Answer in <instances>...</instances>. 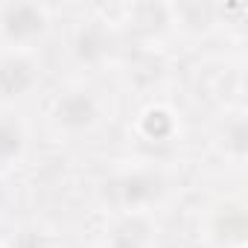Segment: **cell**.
Returning a JSON list of instances; mask_svg holds the SVG:
<instances>
[{
    "label": "cell",
    "instance_id": "6da1fadb",
    "mask_svg": "<svg viewBox=\"0 0 248 248\" xmlns=\"http://www.w3.org/2000/svg\"><path fill=\"white\" fill-rule=\"evenodd\" d=\"M47 9L38 3H6L0 9V30L15 44L35 41L47 32Z\"/></svg>",
    "mask_w": 248,
    "mask_h": 248
},
{
    "label": "cell",
    "instance_id": "7a4b0ae2",
    "mask_svg": "<svg viewBox=\"0 0 248 248\" xmlns=\"http://www.w3.org/2000/svg\"><path fill=\"white\" fill-rule=\"evenodd\" d=\"M111 193L123 207H132V210L146 207V204H152L155 199L164 196V178L158 172L138 170V172H129V175H120L111 184Z\"/></svg>",
    "mask_w": 248,
    "mask_h": 248
},
{
    "label": "cell",
    "instance_id": "3957f363",
    "mask_svg": "<svg viewBox=\"0 0 248 248\" xmlns=\"http://www.w3.org/2000/svg\"><path fill=\"white\" fill-rule=\"evenodd\" d=\"M53 117L62 129L67 132H82V129H91L96 117H99V105L96 99L88 93V91H70L64 96L56 99V108H53Z\"/></svg>",
    "mask_w": 248,
    "mask_h": 248
},
{
    "label": "cell",
    "instance_id": "277c9868",
    "mask_svg": "<svg viewBox=\"0 0 248 248\" xmlns=\"http://www.w3.org/2000/svg\"><path fill=\"white\" fill-rule=\"evenodd\" d=\"M35 85H38V64L30 56L0 59V96L3 99L27 96Z\"/></svg>",
    "mask_w": 248,
    "mask_h": 248
},
{
    "label": "cell",
    "instance_id": "5b68a950",
    "mask_svg": "<svg viewBox=\"0 0 248 248\" xmlns=\"http://www.w3.org/2000/svg\"><path fill=\"white\" fill-rule=\"evenodd\" d=\"M152 225L143 216H126L111 233V248H146L149 245Z\"/></svg>",
    "mask_w": 248,
    "mask_h": 248
},
{
    "label": "cell",
    "instance_id": "8992f818",
    "mask_svg": "<svg viewBox=\"0 0 248 248\" xmlns=\"http://www.w3.org/2000/svg\"><path fill=\"white\" fill-rule=\"evenodd\" d=\"M108 53V35L99 24H88L73 38V56L79 62H99Z\"/></svg>",
    "mask_w": 248,
    "mask_h": 248
},
{
    "label": "cell",
    "instance_id": "52a82bcc",
    "mask_svg": "<svg viewBox=\"0 0 248 248\" xmlns=\"http://www.w3.org/2000/svg\"><path fill=\"white\" fill-rule=\"evenodd\" d=\"M24 146H27L24 126L15 117H0V164L18 161L24 155Z\"/></svg>",
    "mask_w": 248,
    "mask_h": 248
},
{
    "label": "cell",
    "instance_id": "ba28073f",
    "mask_svg": "<svg viewBox=\"0 0 248 248\" xmlns=\"http://www.w3.org/2000/svg\"><path fill=\"white\" fill-rule=\"evenodd\" d=\"M143 135L152 138V140H167L172 135V117L167 111H161V108L149 111L143 117Z\"/></svg>",
    "mask_w": 248,
    "mask_h": 248
},
{
    "label": "cell",
    "instance_id": "9c48e42d",
    "mask_svg": "<svg viewBox=\"0 0 248 248\" xmlns=\"http://www.w3.org/2000/svg\"><path fill=\"white\" fill-rule=\"evenodd\" d=\"M228 149H231L233 155H239V158L248 152V126H245L242 117L233 120L231 126H228Z\"/></svg>",
    "mask_w": 248,
    "mask_h": 248
},
{
    "label": "cell",
    "instance_id": "30bf717a",
    "mask_svg": "<svg viewBox=\"0 0 248 248\" xmlns=\"http://www.w3.org/2000/svg\"><path fill=\"white\" fill-rule=\"evenodd\" d=\"M12 248H53V245H50V236L41 233L38 228H24L21 233H15Z\"/></svg>",
    "mask_w": 248,
    "mask_h": 248
},
{
    "label": "cell",
    "instance_id": "8fae6325",
    "mask_svg": "<svg viewBox=\"0 0 248 248\" xmlns=\"http://www.w3.org/2000/svg\"><path fill=\"white\" fill-rule=\"evenodd\" d=\"M3 202H6V193H3V184H0V207H3Z\"/></svg>",
    "mask_w": 248,
    "mask_h": 248
}]
</instances>
